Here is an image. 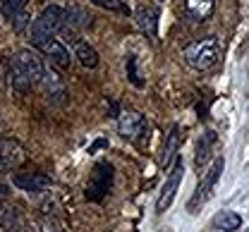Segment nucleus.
Listing matches in <instances>:
<instances>
[{
  "label": "nucleus",
  "instance_id": "393cba45",
  "mask_svg": "<svg viewBox=\"0 0 249 232\" xmlns=\"http://www.w3.org/2000/svg\"><path fill=\"white\" fill-rule=\"evenodd\" d=\"M10 161H7V158H5V153H2V151H0V170H10Z\"/></svg>",
  "mask_w": 249,
  "mask_h": 232
},
{
  "label": "nucleus",
  "instance_id": "9d476101",
  "mask_svg": "<svg viewBox=\"0 0 249 232\" xmlns=\"http://www.w3.org/2000/svg\"><path fill=\"white\" fill-rule=\"evenodd\" d=\"M41 50L51 58V63L53 65L62 67V69H67L70 63H72V58H70V50H67V46L58 41V38H51V41H46L43 46H41Z\"/></svg>",
  "mask_w": 249,
  "mask_h": 232
},
{
  "label": "nucleus",
  "instance_id": "6ab92c4d",
  "mask_svg": "<svg viewBox=\"0 0 249 232\" xmlns=\"http://www.w3.org/2000/svg\"><path fill=\"white\" fill-rule=\"evenodd\" d=\"M27 10V0H2V15L7 19H12L15 15Z\"/></svg>",
  "mask_w": 249,
  "mask_h": 232
},
{
  "label": "nucleus",
  "instance_id": "4be33fe9",
  "mask_svg": "<svg viewBox=\"0 0 249 232\" xmlns=\"http://www.w3.org/2000/svg\"><path fill=\"white\" fill-rule=\"evenodd\" d=\"M91 2L106 7V10H120V0H91Z\"/></svg>",
  "mask_w": 249,
  "mask_h": 232
},
{
  "label": "nucleus",
  "instance_id": "aec40b11",
  "mask_svg": "<svg viewBox=\"0 0 249 232\" xmlns=\"http://www.w3.org/2000/svg\"><path fill=\"white\" fill-rule=\"evenodd\" d=\"M127 77L134 86H142V79H139V72H137V58L134 55H127Z\"/></svg>",
  "mask_w": 249,
  "mask_h": 232
},
{
  "label": "nucleus",
  "instance_id": "2eb2a0df",
  "mask_svg": "<svg viewBox=\"0 0 249 232\" xmlns=\"http://www.w3.org/2000/svg\"><path fill=\"white\" fill-rule=\"evenodd\" d=\"M213 141H216V132H206L199 141H196V156H194V166H196V170H201L204 163L209 161Z\"/></svg>",
  "mask_w": 249,
  "mask_h": 232
},
{
  "label": "nucleus",
  "instance_id": "6e6552de",
  "mask_svg": "<svg viewBox=\"0 0 249 232\" xmlns=\"http://www.w3.org/2000/svg\"><path fill=\"white\" fill-rule=\"evenodd\" d=\"M15 60L19 63V67L27 72V77L31 79V84L36 86V84H41V77H43V60L38 58V53L36 50H31V48H24V50H19L17 55H15Z\"/></svg>",
  "mask_w": 249,
  "mask_h": 232
},
{
  "label": "nucleus",
  "instance_id": "0eeeda50",
  "mask_svg": "<svg viewBox=\"0 0 249 232\" xmlns=\"http://www.w3.org/2000/svg\"><path fill=\"white\" fill-rule=\"evenodd\" d=\"M12 184L22 192L41 194V192L51 189V177L43 172H17V175H12Z\"/></svg>",
  "mask_w": 249,
  "mask_h": 232
},
{
  "label": "nucleus",
  "instance_id": "5701e85b",
  "mask_svg": "<svg viewBox=\"0 0 249 232\" xmlns=\"http://www.w3.org/2000/svg\"><path fill=\"white\" fill-rule=\"evenodd\" d=\"M43 232H62L55 220H43Z\"/></svg>",
  "mask_w": 249,
  "mask_h": 232
},
{
  "label": "nucleus",
  "instance_id": "412c9836",
  "mask_svg": "<svg viewBox=\"0 0 249 232\" xmlns=\"http://www.w3.org/2000/svg\"><path fill=\"white\" fill-rule=\"evenodd\" d=\"M10 24L15 27V32H24V29H27V24H29V15H27V10H24V12H19V15H15V17L10 19Z\"/></svg>",
  "mask_w": 249,
  "mask_h": 232
},
{
  "label": "nucleus",
  "instance_id": "20e7f679",
  "mask_svg": "<svg viewBox=\"0 0 249 232\" xmlns=\"http://www.w3.org/2000/svg\"><path fill=\"white\" fill-rule=\"evenodd\" d=\"M223 170H225V158L218 156L216 161H213V166L209 167V172H204V180L199 182L194 197H192V201H189V213H196L199 206H204L206 201L211 199V194H213V189H216L218 180H220V175H223Z\"/></svg>",
  "mask_w": 249,
  "mask_h": 232
},
{
  "label": "nucleus",
  "instance_id": "f3484780",
  "mask_svg": "<svg viewBox=\"0 0 249 232\" xmlns=\"http://www.w3.org/2000/svg\"><path fill=\"white\" fill-rule=\"evenodd\" d=\"M0 220L7 232H19L22 220H19V211L15 206H0Z\"/></svg>",
  "mask_w": 249,
  "mask_h": 232
},
{
  "label": "nucleus",
  "instance_id": "423d86ee",
  "mask_svg": "<svg viewBox=\"0 0 249 232\" xmlns=\"http://www.w3.org/2000/svg\"><path fill=\"white\" fill-rule=\"evenodd\" d=\"M182 172H185L182 161H178V163H175V167H173V172L168 175V180H165L163 189H160V197H158V201H156V211H158V213H163V211H168V208H170V203H173L175 194H178V189H180Z\"/></svg>",
  "mask_w": 249,
  "mask_h": 232
},
{
  "label": "nucleus",
  "instance_id": "9b49d317",
  "mask_svg": "<svg viewBox=\"0 0 249 232\" xmlns=\"http://www.w3.org/2000/svg\"><path fill=\"white\" fill-rule=\"evenodd\" d=\"M137 24H139V29L146 33V36L156 38V33H158V10L151 7V5L139 7L137 10Z\"/></svg>",
  "mask_w": 249,
  "mask_h": 232
},
{
  "label": "nucleus",
  "instance_id": "f03ea898",
  "mask_svg": "<svg viewBox=\"0 0 249 232\" xmlns=\"http://www.w3.org/2000/svg\"><path fill=\"white\" fill-rule=\"evenodd\" d=\"M218 53H220V46H218L216 36H206V38H196L192 41L185 48V60L189 67L194 69H211L218 63Z\"/></svg>",
  "mask_w": 249,
  "mask_h": 232
},
{
  "label": "nucleus",
  "instance_id": "b1692460",
  "mask_svg": "<svg viewBox=\"0 0 249 232\" xmlns=\"http://www.w3.org/2000/svg\"><path fill=\"white\" fill-rule=\"evenodd\" d=\"M106 146H108V141H106V139H96L91 146H89V153H96L98 149H106Z\"/></svg>",
  "mask_w": 249,
  "mask_h": 232
},
{
  "label": "nucleus",
  "instance_id": "f257e3e1",
  "mask_svg": "<svg viewBox=\"0 0 249 232\" xmlns=\"http://www.w3.org/2000/svg\"><path fill=\"white\" fill-rule=\"evenodd\" d=\"M65 24V10L60 5H48L41 10V15L34 19L31 24V43L36 48H41L46 41L55 38V33L62 29Z\"/></svg>",
  "mask_w": 249,
  "mask_h": 232
},
{
  "label": "nucleus",
  "instance_id": "f8f14e48",
  "mask_svg": "<svg viewBox=\"0 0 249 232\" xmlns=\"http://www.w3.org/2000/svg\"><path fill=\"white\" fill-rule=\"evenodd\" d=\"M7 77H10L12 89H15V91H19V94H27L31 86H34V84H31V79L27 77V72L19 67V63H17L15 58H12V60H10V65H7Z\"/></svg>",
  "mask_w": 249,
  "mask_h": 232
},
{
  "label": "nucleus",
  "instance_id": "39448f33",
  "mask_svg": "<svg viewBox=\"0 0 249 232\" xmlns=\"http://www.w3.org/2000/svg\"><path fill=\"white\" fill-rule=\"evenodd\" d=\"M118 127H120V134L129 141H144L149 136V122L139 113H124Z\"/></svg>",
  "mask_w": 249,
  "mask_h": 232
},
{
  "label": "nucleus",
  "instance_id": "1a4fd4ad",
  "mask_svg": "<svg viewBox=\"0 0 249 232\" xmlns=\"http://www.w3.org/2000/svg\"><path fill=\"white\" fill-rule=\"evenodd\" d=\"M41 84L48 94V99L53 103H62L67 96V89H65V82L55 69H43V77H41Z\"/></svg>",
  "mask_w": 249,
  "mask_h": 232
},
{
  "label": "nucleus",
  "instance_id": "4468645a",
  "mask_svg": "<svg viewBox=\"0 0 249 232\" xmlns=\"http://www.w3.org/2000/svg\"><path fill=\"white\" fill-rule=\"evenodd\" d=\"M211 225L220 232H235V230H240L242 218L235 211H218L216 215H213V220H211Z\"/></svg>",
  "mask_w": 249,
  "mask_h": 232
},
{
  "label": "nucleus",
  "instance_id": "a211bd4d",
  "mask_svg": "<svg viewBox=\"0 0 249 232\" xmlns=\"http://www.w3.org/2000/svg\"><path fill=\"white\" fill-rule=\"evenodd\" d=\"M178 144H180V130L173 127L170 134H168V144H165V149H163V166L170 163V158H173L175 151H178Z\"/></svg>",
  "mask_w": 249,
  "mask_h": 232
},
{
  "label": "nucleus",
  "instance_id": "dca6fc26",
  "mask_svg": "<svg viewBox=\"0 0 249 232\" xmlns=\"http://www.w3.org/2000/svg\"><path fill=\"white\" fill-rule=\"evenodd\" d=\"M74 58L84 67H89V69L98 67V53H96V48L89 46V43H84V41H77L74 43Z\"/></svg>",
  "mask_w": 249,
  "mask_h": 232
},
{
  "label": "nucleus",
  "instance_id": "ddd939ff",
  "mask_svg": "<svg viewBox=\"0 0 249 232\" xmlns=\"http://www.w3.org/2000/svg\"><path fill=\"white\" fill-rule=\"evenodd\" d=\"M185 7L189 17H194L196 22H206L216 10V0H187Z\"/></svg>",
  "mask_w": 249,
  "mask_h": 232
},
{
  "label": "nucleus",
  "instance_id": "7ed1b4c3",
  "mask_svg": "<svg viewBox=\"0 0 249 232\" xmlns=\"http://www.w3.org/2000/svg\"><path fill=\"white\" fill-rule=\"evenodd\" d=\"M113 177H115V170L108 161H98L91 170V177L87 182V189H84V197L93 203H101L106 199V194L110 192L113 187Z\"/></svg>",
  "mask_w": 249,
  "mask_h": 232
},
{
  "label": "nucleus",
  "instance_id": "a878e982",
  "mask_svg": "<svg viewBox=\"0 0 249 232\" xmlns=\"http://www.w3.org/2000/svg\"><path fill=\"white\" fill-rule=\"evenodd\" d=\"M7 197H10V192H7V187H5V184H0V203H2V201L7 199Z\"/></svg>",
  "mask_w": 249,
  "mask_h": 232
}]
</instances>
